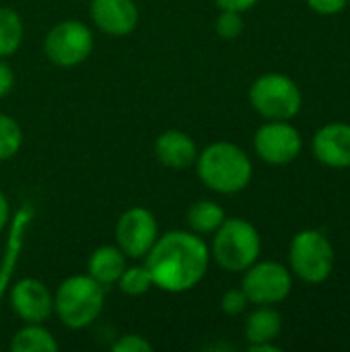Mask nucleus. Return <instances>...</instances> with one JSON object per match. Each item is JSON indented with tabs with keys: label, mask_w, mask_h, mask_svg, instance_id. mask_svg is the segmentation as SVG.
<instances>
[{
	"label": "nucleus",
	"mask_w": 350,
	"mask_h": 352,
	"mask_svg": "<svg viewBox=\"0 0 350 352\" xmlns=\"http://www.w3.org/2000/svg\"><path fill=\"white\" fill-rule=\"evenodd\" d=\"M105 287L89 274H74L60 283L54 293V314L70 330L91 326L103 311Z\"/></svg>",
	"instance_id": "7ed1b4c3"
},
{
	"label": "nucleus",
	"mask_w": 350,
	"mask_h": 352,
	"mask_svg": "<svg viewBox=\"0 0 350 352\" xmlns=\"http://www.w3.org/2000/svg\"><path fill=\"white\" fill-rule=\"evenodd\" d=\"M248 351L252 352H281V346H276L274 342H264V344H250Z\"/></svg>",
	"instance_id": "c756f323"
},
{
	"label": "nucleus",
	"mask_w": 350,
	"mask_h": 352,
	"mask_svg": "<svg viewBox=\"0 0 350 352\" xmlns=\"http://www.w3.org/2000/svg\"><path fill=\"white\" fill-rule=\"evenodd\" d=\"M210 250L198 233L169 231L159 235L149 254L144 268L153 287L165 293H186L202 283L208 272Z\"/></svg>",
	"instance_id": "f257e3e1"
},
{
	"label": "nucleus",
	"mask_w": 350,
	"mask_h": 352,
	"mask_svg": "<svg viewBox=\"0 0 350 352\" xmlns=\"http://www.w3.org/2000/svg\"><path fill=\"white\" fill-rule=\"evenodd\" d=\"M252 107L266 120H293L303 105L299 85L281 72H266L250 87Z\"/></svg>",
	"instance_id": "423d86ee"
},
{
	"label": "nucleus",
	"mask_w": 350,
	"mask_h": 352,
	"mask_svg": "<svg viewBox=\"0 0 350 352\" xmlns=\"http://www.w3.org/2000/svg\"><path fill=\"white\" fill-rule=\"evenodd\" d=\"M23 19L10 6H0V58L12 56L23 43Z\"/></svg>",
	"instance_id": "aec40b11"
},
{
	"label": "nucleus",
	"mask_w": 350,
	"mask_h": 352,
	"mask_svg": "<svg viewBox=\"0 0 350 352\" xmlns=\"http://www.w3.org/2000/svg\"><path fill=\"white\" fill-rule=\"evenodd\" d=\"M241 289L254 305H276L291 295L293 274L281 262H254L243 274Z\"/></svg>",
	"instance_id": "6e6552de"
},
{
	"label": "nucleus",
	"mask_w": 350,
	"mask_h": 352,
	"mask_svg": "<svg viewBox=\"0 0 350 352\" xmlns=\"http://www.w3.org/2000/svg\"><path fill=\"white\" fill-rule=\"evenodd\" d=\"M334 245L318 229H303L291 239L289 270L303 283H326L334 270Z\"/></svg>",
	"instance_id": "39448f33"
},
{
	"label": "nucleus",
	"mask_w": 350,
	"mask_h": 352,
	"mask_svg": "<svg viewBox=\"0 0 350 352\" xmlns=\"http://www.w3.org/2000/svg\"><path fill=\"white\" fill-rule=\"evenodd\" d=\"M221 10H235V12H245L254 8L260 0H215Z\"/></svg>",
	"instance_id": "cd10ccee"
},
{
	"label": "nucleus",
	"mask_w": 350,
	"mask_h": 352,
	"mask_svg": "<svg viewBox=\"0 0 350 352\" xmlns=\"http://www.w3.org/2000/svg\"><path fill=\"white\" fill-rule=\"evenodd\" d=\"M215 29L219 33V37L231 41V39H237L241 33H243V19H241V12H235V10H221L217 23H215Z\"/></svg>",
	"instance_id": "5701e85b"
},
{
	"label": "nucleus",
	"mask_w": 350,
	"mask_h": 352,
	"mask_svg": "<svg viewBox=\"0 0 350 352\" xmlns=\"http://www.w3.org/2000/svg\"><path fill=\"white\" fill-rule=\"evenodd\" d=\"M111 351L113 352H151L153 351V344L144 338V336H138V334H126L122 336L120 340H116L111 344Z\"/></svg>",
	"instance_id": "393cba45"
},
{
	"label": "nucleus",
	"mask_w": 350,
	"mask_h": 352,
	"mask_svg": "<svg viewBox=\"0 0 350 352\" xmlns=\"http://www.w3.org/2000/svg\"><path fill=\"white\" fill-rule=\"evenodd\" d=\"M155 155L169 169H188L198 159L196 142L182 130H167L155 140Z\"/></svg>",
	"instance_id": "4468645a"
},
{
	"label": "nucleus",
	"mask_w": 350,
	"mask_h": 352,
	"mask_svg": "<svg viewBox=\"0 0 350 352\" xmlns=\"http://www.w3.org/2000/svg\"><path fill=\"white\" fill-rule=\"evenodd\" d=\"M188 225L194 233L198 235H210L215 233L223 221L227 219L225 214V208L212 200H200V202H194L190 208H188Z\"/></svg>",
	"instance_id": "a211bd4d"
},
{
	"label": "nucleus",
	"mask_w": 350,
	"mask_h": 352,
	"mask_svg": "<svg viewBox=\"0 0 350 352\" xmlns=\"http://www.w3.org/2000/svg\"><path fill=\"white\" fill-rule=\"evenodd\" d=\"M87 270L99 285H116L126 270V254L118 245H101L91 254Z\"/></svg>",
	"instance_id": "dca6fc26"
},
{
	"label": "nucleus",
	"mask_w": 350,
	"mask_h": 352,
	"mask_svg": "<svg viewBox=\"0 0 350 352\" xmlns=\"http://www.w3.org/2000/svg\"><path fill=\"white\" fill-rule=\"evenodd\" d=\"M23 146V130L19 122L6 113H0V161L12 159Z\"/></svg>",
	"instance_id": "412c9836"
},
{
	"label": "nucleus",
	"mask_w": 350,
	"mask_h": 352,
	"mask_svg": "<svg viewBox=\"0 0 350 352\" xmlns=\"http://www.w3.org/2000/svg\"><path fill=\"white\" fill-rule=\"evenodd\" d=\"M91 19L103 33L124 37L138 25V6L134 0H91Z\"/></svg>",
	"instance_id": "ddd939ff"
},
{
	"label": "nucleus",
	"mask_w": 350,
	"mask_h": 352,
	"mask_svg": "<svg viewBox=\"0 0 350 352\" xmlns=\"http://www.w3.org/2000/svg\"><path fill=\"white\" fill-rule=\"evenodd\" d=\"M256 155L268 165H289L303 148L299 130L287 120H268L254 136Z\"/></svg>",
	"instance_id": "1a4fd4ad"
},
{
	"label": "nucleus",
	"mask_w": 350,
	"mask_h": 352,
	"mask_svg": "<svg viewBox=\"0 0 350 352\" xmlns=\"http://www.w3.org/2000/svg\"><path fill=\"white\" fill-rule=\"evenodd\" d=\"M159 237L155 214L144 206L128 208L116 223L118 248L130 258H144Z\"/></svg>",
	"instance_id": "9d476101"
},
{
	"label": "nucleus",
	"mask_w": 350,
	"mask_h": 352,
	"mask_svg": "<svg viewBox=\"0 0 350 352\" xmlns=\"http://www.w3.org/2000/svg\"><path fill=\"white\" fill-rule=\"evenodd\" d=\"M12 352H56L58 342L41 324H25L10 340Z\"/></svg>",
	"instance_id": "6ab92c4d"
},
{
	"label": "nucleus",
	"mask_w": 350,
	"mask_h": 352,
	"mask_svg": "<svg viewBox=\"0 0 350 352\" xmlns=\"http://www.w3.org/2000/svg\"><path fill=\"white\" fill-rule=\"evenodd\" d=\"M8 219H10V206H8L6 196L0 192V231L8 225Z\"/></svg>",
	"instance_id": "c85d7f7f"
},
{
	"label": "nucleus",
	"mask_w": 350,
	"mask_h": 352,
	"mask_svg": "<svg viewBox=\"0 0 350 352\" xmlns=\"http://www.w3.org/2000/svg\"><path fill=\"white\" fill-rule=\"evenodd\" d=\"M196 173L200 182L217 194H239L243 192L254 175L248 153L227 140L208 144L196 159Z\"/></svg>",
	"instance_id": "f03ea898"
},
{
	"label": "nucleus",
	"mask_w": 350,
	"mask_h": 352,
	"mask_svg": "<svg viewBox=\"0 0 350 352\" xmlns=\"http://www.w3.org/2000/svg\"><path fill=\"white\" fill-rule=\"evenodd\" d=\"M314 157L332 169L350 167V124L330 122L322 126L311 138Z\"/></svg>",
	"instance_id": "f8f14e48"
},
{
	"label": "nucleus",
	"mask_w": 350,
	"mask_h": 352,
	"mask_svg": "<svg viewBox=\"0 0 350 352\" xmlns=\"http://www.w3.org/2000/svg\"><path fill=\"white\" fill-rule=\"evenodd\" d=\"M31 219H33V208L29 204H23L21 210L14 214V221L10 227V237L6 241V250H4L2 262H0V299L12 278L14 268H17L21 250H23V241H25V231H27Z\"/></svg>",
	"instance_id": "2eb2a0df"
},
{
	"label": "nucleus",
	"mask_w": 350,
	"mask_h": 352,
	"mask_svg": "<svg viewBox=\"0 0 350 352\" xmlns=\"http://www.w3.org/2000/svg\"><path fill=\"white\" fill-rule=\"evenodd\" d=\"M10 307L25 324H43L54 314V295L37 278H21L10 289Z\"/></svg>",
	"instance_id": "9b49d317"
},
{
	"label": "nucleus",
	"mask_w": 350,
	"mask_h": 352,
	"mask_svg": "<svg viewBox=\"0 0 350 352\" xmlns=\"http://www.w3.org/2000/svg\"><path fill=\"white\" fill-rule=\"evenodd\" d=\"M283 332V316L274 305H258L245 322V338L250 344L274 342Z\"/></svg>",
	"instance_id": "f3484780"
},
{
	"label": "nucleus",
	"mask_w": 350,
	"mask_h": 352,
	"mask_svg": "<svg viewBox=\"0 0 350 352\" xmlns=\"http://www.w3.org/2000/svg\"><path fill=\"white\" fill-rule=\"evenodd\" d=\"M349 0H307V6L318 12V14H324V16H332V14H338L347 8Z\"/></svg>",
	"instance_id": "a878e982"
},
{
	"label": "nucleus",
	"mask_w": 350,
	"mask_h": 352,
	"mask_svg": "<svg viewBox=\"0 0 350 352\" xmlns=\"http://www.w3.org/2000/svg\"><path fill=\"white\" fill-rule=\"evenodd\" d=\"M93 31L76 19L62 21L54 25L45 39H43V52L50 62H54L60 68H72L85 62L93 52Z\"/></svg>",
	"instance_id": "0eeeda50"
},
{
	"label": "nucleus",
	"mask_w": 350,
	"mask_h": 352,
	"mask_svg": "<svg viewBox=\"0 0 350 352\" xmlns=\"http://www.w3.org/2000/svg\"><path fill=\"white\" fill-rule=\"evenodd\" d=\"M349 2H350V0H349Z\"/></svg>",
	"instance_id": "7c9ffc66"
},
{
	"label": "nucleus",
	"mask_w": 350,
	"mask_h": 352,
	"mask_svg": "<svg viewBox=\"0 0 350 352\" xmlns=\"http://www.w3.org/2000/svg\"><path fill=\"white\" fill-rule=\"evenodd\" d=\"M248 305H250V299L243 293V289H231L221 299V309L227 316H239L248 309Z\"/></svg>",
	"instance_id": "b1692460"
},
{
	"label": "nucleus",
	"mask_w": 350,
	"mask_h": 352,
	"mask_svg": "<svg viewBox=\"0 0 350 352\" xmlns=\"http://www.w3.org/2000/svg\"><path fill=\"white\" fill-rule=\"evenodd\" d=\"M210 258L227 272H245L258 262L262 252V237L258 229L245 219H225L212 233Z\"/></svg>",
	"instance_id": "20e7f679"
},
{
	"label": "nucleus",
	"mask_w": 350,
	"mask_h": 352,
	"mask_svg": "<svg viewBox=\"0 0 350 352\" xmlns=\"http://www.w3.org/2000/svg\"><path fill=\"white\" fill-rule=\"evenodd\" d=\"M118 287L122 293H126L130 297H138V295H144L146 291H151L153 280L144 266H126V270L118 278Z\"/></svg>",
	"instance_id": "4be33fe9"
},
{
	"label": "nucleus",
	"mask_w": 350,
	"mask_h": 352,
	"mask_svg": "<svg viewBox=\"0 0 350 352\" xmlns=\"http://www.w3.org/2000/svg\"><path fill=\"white\" fill-rule=\"evenodd\" d=\"M14 87V72L10 68L8 62H4V58H0V99L6 97Z\"/></svg>",
	"instance_id": "bb28decb"
}]
</instances>
